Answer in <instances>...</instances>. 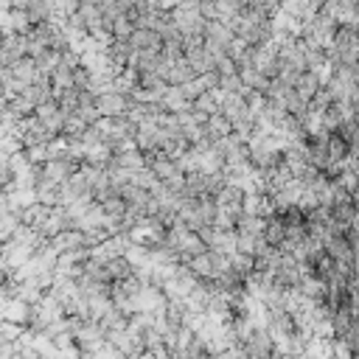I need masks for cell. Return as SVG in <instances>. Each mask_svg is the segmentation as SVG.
Returning <instances> with one entry per match:
<instances>
[{"label":"cell","instance_id":"7a4b0ae2","mask_svg":"<svg viewBox=\"0 0 359 359\" xmlns=\"http://www.w3.org/2000/svg\"><path fill=\"white\" fill-rule=\"evenodd\" d=\"M132 359H157V356H154V351H149V348H146V351H140V353H137V356H132Z\"/></svg>","mask_w":359,"mask_h":359},{"label":"cell","instance_id":"6da1fadb","mask_svg":"<svg viewBox=\"0 0 359 359\" xmlns=\"http://www.w3.org/2000/svg\"><path fill=\"white\" fill-rule=\"evenodd\" d=\"M244 359H269L275 353V339L269 337L266 328H252V334L241 342Z\"/></svg>","mask_w":359,"mask_h":359}]
</instances>
